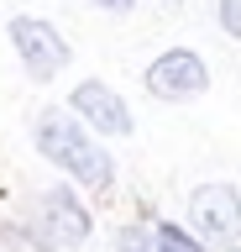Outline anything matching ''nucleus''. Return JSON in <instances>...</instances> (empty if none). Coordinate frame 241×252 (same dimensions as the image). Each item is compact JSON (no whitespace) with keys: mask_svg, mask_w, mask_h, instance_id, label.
Segmentation results:
<instances>
[{"mask_svg":"<svg viewBox=\"0 0 241 252\" xmlns=\"http://www.w3.org/2000/svg\"><path fill=\"white\" fill-rule=\"evenodd\" d=\"M32 142H37V153L48 158L53 168L74 173L84 189H110L115 184L110 153L89 137L84 121H74V110H42V116L32 121Z\"/></svg>","mask_w":241,"mask_h":252,"instance_id":"nucleus-1","label":"nucleus"},{"mask_svg":"<svg viewBox=\"0 0 241 252\" xmlns=\"http://www.w3.org/2000/svg\"><path fill=\"white\" fill-rule=\"evenodd\" d=\"M189 220L205 247L241 252V194L231 184H199L189 200Z\"/></svg>","mask_w":241,"mask_h":252,"instance_id":"nucleus-2","label":"nucleus"},{"mask_svg":"<svg viewBox=\"0 0 241 252\" xmlns=\"http://www.w3.org/2000/svg\"><path fill=\"white\" fill-rule=\"evenodd\" d=\"M11 42H16V58L27 63L32 79H53L68 63V42L58 37L53 21H42V16H16V21H11Z\"/></svg>","mask_w":241,"mask_h":252,"instance_id":"nucleus-3","label":"nucleus"},{"mask_svg":"<svg viewBox=\"0 0 241 252\" xmlns=\"http://www.w3.org/2000/svg\"><path fill=\"white\" fill-rule=\"evenodd\" d=\"M147 90L158 94V100H199L210 90V68L199 63V53L173 47V53H162V58L147 63Z\"/></svg>","mask_w":241,"mask_h":252,"instance_id":"nucleus-4","label":"nucleus"},{"mask_svg":"<svg viewBox=\"0 0 241 252\" xmlns=\"http://www.w3.org/2000/svg\"><path fill=\"white\" fill-rule=\"evenodd\" d=\"M74 116H79L89 131H105V137H131V105L121 100V94L110 90V84H100V79H84V84H74Z\"/></svg>","mask_w":241,"mask_h":252,"instance_id":"nucleus-5","label":"nucleus"},{"mask_svg":"<svg viewBox=\"0 0 241 252\" xmlns=\"http://www.w3.org/2000/svg\"><path fill=\"white\" fill-rule=\"evenodd\" d=\"M42 220H48V231H53V247H74V242L89 236V210L74 200L68 184H58V189L42 194Z\"/></svg>","mask_w":241,"mask_h":252,"instance_id":"nucleus-6","label":"nucleus"},{"mask_svg":"<svg viewBox=\"0 0 241 252\" xmlns=\"http://www.w3.org/2000/svg\"><path fill=\"white\" fill-rule=\"evenodd\" d=\"M115 252H158V226H121Z\"/></svg>","mask_w":241,"mask_h":252,"instance_id":"nucleus-7","label":"nucleus"},{"mask_svg":"<svg viewBox=\"0 0 241 252\" xmlns=\"http://www.w3.org/2000/svg\"><path fill=\"white\" fill-rule=\"evenodd\" d=\"M220 27L231 37H241V0H220Z\"/></svg>","mask_w":241,"mask_h":252,"instance_id":"nucleus-8","label":"nucleus"},{"mask_svg":"<svg viewBox=\"0 0 241 252\" xmlns=\"http://www.w3.org/2000/svg\"><path fill=\"white\" fill-rule=\"evenodd\" d=\"M158 252H178V247H168V242H162V236H158Z\"/></svg>","mask_w":241,"mask_h":252,"instance_id":"nucleus-9","label":"nucleus"}]
</instances>
